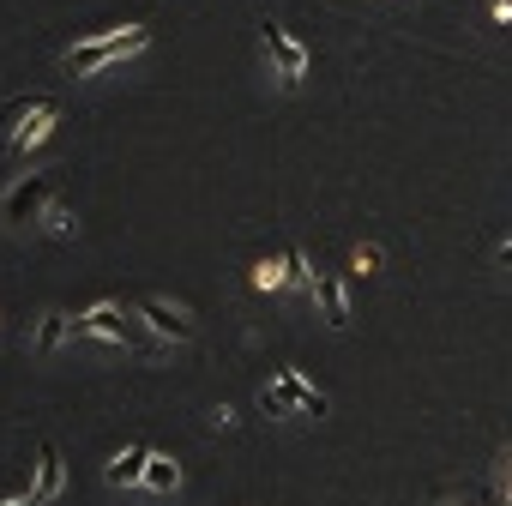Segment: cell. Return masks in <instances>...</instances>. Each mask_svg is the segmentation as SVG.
<instances>
[{
  "label": "cell",
  "mask_w": 512,
  "mask_h": 506,
  "mask_svg": "<svg viewBox=\"0 0 512 506\" xmlns=\"http://www.w3.org/2000/svg\"><path fill=\"white\" fill-rule=\"evenodd\" d=\"M284 272H290L296 284H308V290H314V272H308V260H302V253H296V247L284 253Z\"/></svg>",
  "instance_id": "15"
},
{
  "label": "cell",
  "mask_w": 512,
  "mask_h": 506,
  "mask_svg": "<svg viewBox=\"0 0 512 506\" xmlns=\"http://www.w3.org/2000/svg\"><path fill=\"white\" fill-rule=\"evenodd\" d=\"M49 199H55V181H49V175H25V181L7 187V199H0V217H7V223H37V217L49 211Z\"/></svg>",
  "instance_id": "3"
},
{
  "label": "cell",
  "mask_w": 512,
  "mask_h": 506,
  "mask_svg": "<svg viewBox=\"0 0 512 506\" xmlns=\"http://www.w3.org/2000/svg\"><path fill=\"white\" fill-rule=\"evenodd\" d=\"M452 506H470V500H452Z\"/></svg>",
  "instance_id": "20"
},
{
  "label": "cell",
  "mask_w": 512,
  "mask_h": 506,
  "mask_svg": "<svg viewBox=\"0 0 512 506\" xmlns=\"http://www.w3.org/2000/svg\"><path fill=\"white\" fill-rule=\"evenodd\" d=\"M356 272H362V278L380 272V247H356Z\"/></svg>",
  "instance_id": "16"
},
{
  "label": "cell",
  "mask_w": 512,
  "mask_h": 506,
  "mask_svg": "<svg viewBox=\"0 0 512 506\" xmlns=\"http://www.w3.org/2000/svg\"><path fill=\"white\" fill-rule=\"evenodd\" d=\"M139 314L151 320V332H157V338H175V344H187V338H193V320H187L175 302H157V296H151V302H139Z\"/></svg>",
  "instance_id": "6"
},
{
  "label": "cell",
  "mask_w": 512,
  "mask_h": 506,
  "mask_svg": "<svg viewBox=\"0 0 512 506\" xmlns=\"http://www.w3.org/2000/svg\"><path fill=\"white\" fill-rule=\"evenodd\" d=\"M67 332H73V320H67L61 308H55V314H43V326H37V338H31V344H37V356H55V350L67 344Z\"/></svg>",
  "instance_id": "11"
},
{
  "label": "cell",
  "mask_w": 512,
  "mask_h": 506,
  "mask_svg": "<svg viewBox=\"0 0 512 506\" xmlns=\"http://www.w3.org/2000/svg\"><path fill=\"white\" fill-rule=\"evenodd\" d=\"M145 43H151V31H145V25H127V31H109V37H85V43H73V49H67V73H97V67H115V61L139 55Z\"/></svg>",
  "instance_id": "2"
},
{
  "label": "cell",
  "mask_w": 512,
  "mask_h": 506,
  "mask_svg": "<svg viewBox=\"0 0 512 506\" xmlns=\"http://www.w3.org/2000/svg\"><path fill=\"white\" fill-rule=\"evenodd\" d=\"M61 103L55 97H13V103H0V151H31L49 139Z\"/></svg>",
  "instance_id": "1"
},
{
  "label": "cell",
  "mask_w": 512,
  "mask_h": 506,
  "mask_svg": "<svg viewBox=\"0 0 512 506\" xmlns=\"http://www.w3.org/2000/svg\"><path fill=\"white\" fill-rule=\"evenodd\" d=\"M7 506H43V500H37V494H25V500H7Z\"/></svg>",
  "instance_id": "18"
},
{
  "label": "cell",
  "mask_w": 512,
  "mask_h": 506,
  "mask_svg": "<svg viewBox=\"0 0 512 506\" xmlns=\"http://www.w3.org/2000/svg\"><path fill=\"white\" fill-rule=\"evenodd\" d=\"M49 229H55V235H73V211H67V205H55V211H49Z\"/></svg>",
  "instance_id": "17"
},
{
  "label": "cell",
  "mask_w": 512,
  "mask_h": 506,
  "mask_svg": "<svg viewBox=\"0 0 512 506\" xmlns=\"http://www.w3.org/2000/svg\"><path fill=\"white\" fill-rule=\"evenodd\" d=\"M145 464H151V446H127V452H115L109 458V488H133V482H145Z\"/></svg>",
  "instance_id": "10"
},
{
  "label": "cell",
  "mask_w": 512,
  "mask_h": 506,
  "mask_svg": "<svg viewBox=\"0 0 512 506\" xmlns=\"http://www.w3.org/2000/svg\"><path fill=\"white\" fill-rule=\"evenodd\" d=\"M278 392H284L302 416H326V392H320V386H308L296 368H278Z\"/></svg>",
  "instance_id": "8"
},
{
  "label": "cell",
  "mask_w": 512,
  "mask_h": 506,
  "mask_svg": "<svg viewBox=\"0 0 512 506\" xmlns=\"http://www.w3.org/2000/svg\"><path fill=\"white\" fill-rule=\"evenodd\" d=\"M260 37H266V55H272V67H278V79H284V85H296V79L308 73V49H302L284 25H266Z\"/></svg>",
  "instance_id": "5"
},
{
  "label": "cell",
  "mask_w": 512,
  "mask_h": 506,
  "mask_svg": "<svg viewBox=\"0 0 512 506\" xmlns=\"http://www.w3.org/2000/svg\"><path fill=\"white\" fill-rule=\"evenodd\" d=\"M314 302H320L326 326H350V296H344L338 272H314Z\"/></svg>",
  "instance_id": "7"
},
{
  "label": "cell",
  "mask_w": 512,
  "mask_h": 506,
  "mask_svg": "<svg viewBox=\"0 0 512 506\" xmlns=\"http://www.w3.org/2000/svg\"><path fill=\"white\" fill-rule=\"evenodd\" d=\"M73 332H79V338H109V344H127V350H133V344H145V332H139L115 302H103V308H91L85 320H73Z\"/></svg>",
  "instance_id": "4"
},
{
  "label": "cell",
  "mask_w": 512,
  "mask_h": 506,
  "mask_svg": "<svg viewBox=\"0 0 512 506\" xmlns=\"http://www.w3.org/2000/svg\"><path fill=\"white\" fill-rule=\"evenodd\" d=\"M500 266H512V241H506V247H500Z\"/></svg>",
  "instance_id": "19"
},
{
  "label": "cell",
  "mask_w": 512,
  "mask_h": 506,
  "mask_svg": "<svg viewBox=\"0 0 512 506\" xmlns=\"http://www.w3.org/2000/svg\"><path fill=\"white\" fill-rule=\"evenodd\" d=\"M260 410H266V416H290L296 404H290V398H284L278 386H266V392H260Z\"/></svg>",
  "instance_id": "14"
},
{
  "label": "cell",
  "mask_w": 512,
  "mask_h": 506,
  "mask_svg": "<svg viewBox=\"0 0 512 506\" xmlns=\"http://www.w3.org/2000/svg\"><path fill=\"white\" fill-rule=\"evenodd\" d=\"M175 482H181V470H175L169 458H157V452H151V464H145V488H157V494H175Z\"/></svg>",
  "instance_id": "12"
},
{
  "label": "cell",
  "mask_w": 512,
  "mask_h": 506,
  "mask_svg": "<svg viewBox=\"0 0 512 506\" xmlns=\"http://www.w3.org/2000/svg\"><path fill=\"white\" fill-rule=\"evenodd\" d=\"M253 284H260V290H284V284H290L284 260H260V266H253Z\"/></svg>",
  "instance_id": "13"
},
{
  "label": "cell",
  "mask_w": 512,
  "mask_h": 506,
  "mask_svg": "<svg viewBox=\"0 0 512 506\" xmlns=\"http://www.w3.org/2000/svg\"><path fill=\"white\" fill-rule=\"evenodd\" d=\"M67 488V464H61V446L55 440H43L37 446V500H55Z\"/></svg>",
  "instance_id": "9"
}]
</instances>
